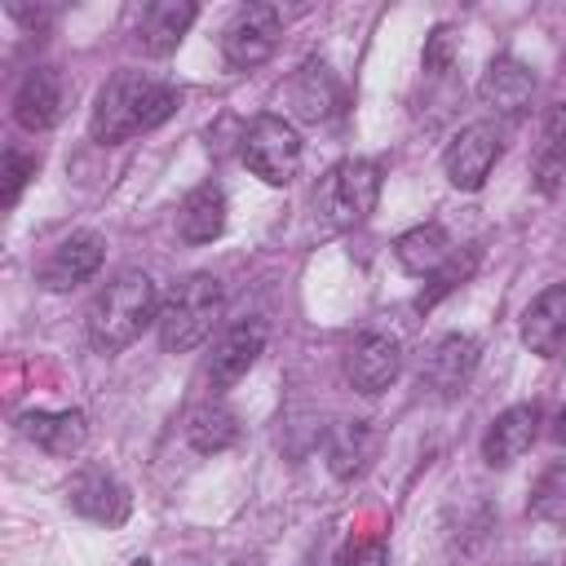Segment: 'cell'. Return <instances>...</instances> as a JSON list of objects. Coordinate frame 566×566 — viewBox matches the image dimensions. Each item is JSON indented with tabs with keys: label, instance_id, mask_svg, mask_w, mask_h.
I'll use <instances>...</instances> for the list:
<instances>
[{
	"label": "cell",
	"instance_id": "4fadbf2b",
	"mask_svg": "<svg viewBox=\"0 0 566 566\" xmlns=\"http://www.w3.org/2000/svg\"><path fill=\"white\" fill-rule=\"evenodd\" d=\"M66 504H71L80 517H88V522L115 526V522L128 517V486H124L111 469L88 464V469H80V473L71 478V486H66Z\"/></svg>",
	"mask_w": 566,
	"mask_h": 566
},
{
	"label": "cell",
	"instance_id": "ba28073f",
	"mask_svg": "<svg viewBox=\"0 0 566 566\" xmlns=\"http://www.w3.org/2000/svg\"><path fill=\"white\" fill-rule=\"evenodd\" d=\"M402 371V340L389 332H363L345 349V380L358 394H380L398 380Z\"/></svg>",
	"mask_w": 566,
	"mask_h": 566
},
{
	"label": "cell",
	"instance_id": "d4e9b609",
	"mask_svg": "<svg viewBox=\"0 0 566 566\" xmlns=\"http://www.w3.org/2000/svg\"><path fill=\"white\" fill-rule=\"evenodd\" d=\"M531 513L557 531H566V469H548L531 491Z\"/></svg>",
	"mask_w": 566,
	"mask_h": 566
},
{
	"label": "cell",
	"instance_id": "5b68a950",
	"mask_svg": "<svg viewBox=\"0 0 566 566\" xmlns=\"http://www.w3.org/2000/svg\"><path fill=\"white\" fill-rule=\"evenodd\" d=\"M243 164L265 186H287L301 168V133L283 115H256L243 133Z\"/></svg>",
	"mask_w": 566,
	"mask_h": 566
},
{
	"label": "cell",
	"instance_id": "44dd1931",
	"mask_svg": "<svg viewBox=\"0 0 566 566\" xmlns=\"http://www.w3.org/2000/svg\"><path fill=\"white\" fill-rule=\"evenodd\" d=\"M226 230V190L217 181H199L177 208V234L186 243H212Z\"/></svg>",
	"mask_w": 566,
	"mask_h": 566
},
{
	"label": "cell",
	"instance_id": "f1b7e54d",
	"mask_svg": "<svg viewBox=\"0 0 566 566\" xmlns=\"http://www.w3.org/2000/svg\"><path fill=\"white\" fill-rule=\"evenodd\" d=\"M345 566H389V548L385 539H363L345 553Z\"/></svg>",
	"mask_w": 566,
	"mask_h": 566
},
{
	"label": "cell",
	"instance_id": "cb8c5ba5",
	"mask_svg": "<svg viewBox=\"0 0 566 566\" xmlns=\"http://www.w3.org/2000/svg\"><path fill=\"white\" fill-rule=\"evenodd\" d=\"M186 442L199 451V455H217L226 447L239 442V420L230 407L221 402H199L190 416H186Z\"/></svg>",
	"mask_w": 566,
	"mask_h": 566
},
{
	"label": "cell",
	"instance_id": "e0dca14e",
	"mask_svg": "<svg viewBox=\"0 0 566 566\" xmlns=\"http://www.w3.org/2000/svg\"><path fill=\"white\" fill-rule=\"evenodd\" d=\"M62 115V75L57 66H31L13 93V119L27 133H44L53 128Z\"/></svg>",
	"mask_w": 566,
	"mask_h": 566
},
{
	"label": "cell",
	"instance_id": "8992f818",
	"mask_svg": "<svg viewBox=\"0 0 566 566\" xmlns=\"http://www.w3.org/2000/svg\"><path fill=\"white\" fill-rule=\"evenodd\" d=\"M279 35H283V13L274 4H243L221 31V53L230 66L252 71L279 49Z\"/></svg>",
	"mask_w": 566,
	"mask_h": 566
},
{
	"label": "cell",
	"instance_id": "52a82bcc",
	"mask_svg": "<svg viewBox=\"0 0 566 566\" xmlns=\"http://www.w3.org/2000/svg\"><path fill=\"white\" fill-rule=\"evenodd\" d=\"M265 340H270L265 318H239V323H230V327L217 336L212 354H208V385H212V389L239 385V380L256 367Z\"/></svg>",
	"mask_w": 566,
	"mask_h": 566
},
{
	"label": "cell",
	"instance_id": "277c9868",
	"mask_svg": "<svg viewBox=\"0 0 566 566\" xmlns=\"http://www.w3.org/2000/svg\"><path fill=\"white\" fill-rule=\"evenodd\" d=\"M376 199H380V164H371V159H340V164H332L327 177L314 190V208L336 230L363 226L376 212Z\"/></svg>",
	"mask_w": 566,
	"mask_h": 566
},
{
	"label": "cell",
	"instance_id": "484cf974",
	"mask_svg": "<svg viewBox=\"0 0 566 566\" xmlns=\"http://www.w3.org/2000/svg\"><path fill=\"white\" fill-rule=\"evenodd\" d=\"M473 265H478V248H464V252H455V256H451V261H447V265L433 274V283L420 292V301H416V305H420V310L438 305L447 292H455V287H460V283L473 274Z\"/></svg>",
	"mask_w": 566,
	"mask_h": 566
},
{
	"label": "cell",
	"instance_id": "7c38bea8",
	"mask_svg": "<svg viewBox=\"0 0 566 566\" xmlns=\"http://www.w3.org/2000/svg\"><path fill=\"white\" fill-rule=\"evenodd\" d=\"M18 429H22L27 442H35L40 451H49L57 460H71V455H80L88 447V416L80 407H62V411L35 407V411H22Z\"/></svg>",
	"mask_w": 566,
	"mask_h": 566
},
{
	"label": "cell",
	"instance_id": "7a4b0ae2",
	"mask_svg": "<svg viewBox=\"0 0 566 566\" xmlns=\"http://www.w3.org/2000/svg\"><path fill=\"white\" fill-rule=\"evenodd\" d=\"M150 323H159V292H155V279L146 270H119L88 305L84 314V327H88V340L93 349L102 354H119L128 349Z\"/></svg>",
	"mask_w": 566,
	"mask_h": 566
},
{
	"label": "cell",
	"instance_id": "ac0fdd59",
	"mask_svg": "<svg viewBox=\"0 0 566 566\" xmlns=\"http://www.w3.org/2000/svg\"><path fill=\"white\" fill-rule=\"evenodd\" d=\"M522 345L539 358H557L566 349V283L544 287L522 314Z\"/></svg>",
	"mask_w": 566,
	"mask_h": 566
},
{
	"label": "cell",
	"instance_id": "8fae6325",
	"mask_svg": "<svg viewBox=\"0 0 566 566\" xmlns=\"http://www.w3.org/2000/svg\"><path fill=\"white\" fill-rule=\"evenodd\" d=\"M478 340L473 336H464V332H447L442 340H433V349L424 354V363H420V380L438 394V398H455L464 385H469V376L478 371Z\"/></svg>",
	"mask_w": 566,
	"mask_h": 566
},
{
	"label": "cell",
	"instance_id": "d6986e66",
	"mask_svg": "<svg viewBox=\"0 0 566 566\" xmlns=\"http://www.w3.org/2000/svg\"><path fill=\"white\" fill-rule=\"evenodd\" d=\"M195 18H199V9L190 0H155V4H146L142 18H137V44H142V53H150V57L172 53L181 44V35L190 31Z\"/></svg>",
	"mask_w": 566,
	"mask_h": 566
},
{
	"label": "cell",
	"instance_id": "4316f807",
	"mask_svg": "<svg viewBox=\"0 0 566 566\" xmlns=\"http://www.w3.org/2000/svg\"><path fill=\"white\" fill-rule=\"evenodd\" d=\"M455 66V31L451 27H433L424 40V71L429 75H447Z\"/></svg>",
	"mask_w": 566,
	"mask_h": 566
},
{
	"label": "cell",
	"instance_id": "2e32d148",
	"mask_svg": "<svg viewBox=\"0 0 566 566\" xmlns=\"http://www.w3.org/2000/svg\"><path fill=\"white\" fill-rule=\"evenodd\" d=\"M535 433H539V407L535 402H513L491 420V429L482 438V460L491 469H504V464H513L531 451Z\"/></svg>",
	"mask_w": 566,
	"mask_h": 566
},
{
	"label": "cell",
	"instance_id": "5bb4252c",
	"mask_svg": "<svg viewBox=\"0 0 566 566\" xmlns=\"http://www.w3.org/2000/svg\"><path fill=\"white\" fill-rule=\"evenodd\" d=\"M478 102L486 111L504 115V119L526 115L531 102H535V75H531V66L517 62V57H495L482 71V80H478Z\"/></svg>",
	"mask_w": 566,
	"mask_h": 566
},
{
	"label": "cell",
	"instance_id": "3957f363",
	"mask_svg": "<svg viewBox=\"0 0 566 566\" xmlns=\"http://www.w3.org/2000/svg\"><path fill=\"white\" fill-rule=\"evenodd\" d=\"M221 283L212 274H186L181 283H172V292L159 301V345L168 354H186L195 345L208 340L212 323L221 318Z\"/></svg>",
	"mask_w": 566,
	"mask_h": 566
},
{
	"label": "cell",
	"instance_id": "6da1fadb",
	"mask_svg": "<svg viewBox=\"0 0 566 566\" xmlns=\"http://www.w3.org/2000/svg\"><path fill=\"white\" fill-rule=\"evenodd\" d=\"M177 106H181V93L168 80H159L150 71H115L97 88V102L88 115V137L102 146L128 142V137L150 133L164 119H172Z\"/></svg>",
	"mask_w": 566,
	"mask_h": 566
},
{
	"label": "cell",
	"instance_id": "7402d4cb",
	"mask_svg": "<svg viewBox=\"0 0 566 566\" xmlns=\"http://www.w3.org/2000/svg\"><path fill=\"white\" fill-rule=\"evenodd\" d=\"M531 181L539 195H557L562 181H566V106H548L544 115V133H539V146H535V159H531Z\"/></svg>",
	"mask_w": 566,
	"mask_h": 566
},
{
	"label": "cell",
	"instance_id": "f546056e",
	"mask_svg": "<svg viewBox=\"0 0 566 566\" xmlns=\"http://www.w3.org/2000/svg\"><path fill=\"white\" fill-rule=\"evenodd\" d=\"M553 442H566V407L553 416Z\"/></svg>",
	"mask_w": 566,
	"mask_h": 566
},
{
	"label": "cell",
	"instance_id": "603a6c76",
	"mask_svg": "<svg viewBox=\"0 0 566 566\" xmlns=\"http://www.w3.org/2000/svg\"><path fill=\"white\" fill-rule=\"evenodd\" d=\"M371 451H376V433H371L367 420H336L327 429V469L336 478L363 473L367 460H371Z\"/></svg>",
	"mask_w": 566,
	"mask_h": 566
},
{
	"label": "cell",
	"instance_id": "30bf717a",
	"mask_svg": "<svg viewBox=\"0 0 566 566\" xmlns=\"http://www.w3.org/2000/svg\"><path fill=\"white\" fill-rule=\"evenodd\" d=\"M102 256H106V239L93 234V230H75V234H66V239L44 256V265H40V287H49V292L75 287V283H84V279H93V274L102 270Z\"/></svg>",
	"mask_w": 566,
	"mask_h": 566
},
{
	"label": "cell",
	"instance_id": "ffe728a7",
	"mask_svg": "<svg viewBox=\"0 0 566 566\" xmlns=\"http://www.w3.org/2000/svg\"><path fill=\"white\" fill-rule=\"evenodd\" d=\"M394 256L407 274H420V279H433L451 256H455V243L451 234L438 226V221H420L411 230H402L394 239Z\"/></svg>",
	"mask_w": 566,
	"mask_h": 566
},
{
	"label": "cell",
	"instance_id": "9a60e30c",
	"mask_svg": "<svg viewBox=\"0 0 566 566\" xmlns=\"http://www.w3.org/2000/svg\"><path fill=\"white\" fill-rule=\"evenodd\" d=\"M287 102H292V115L305 119V124H323L336 115L340 106V80L336 71L323 62V57H305L287 84Z\"/></svg>",
	"mask_w": 566,
	"mask_h": 566
},
{
	"label": "cell",
	"instance_id": "4dcf8cb0",
	"mask_svg": "<svg viewBox=\"0 0 566 566\" xmlns=\"http://www.w3.org/2000/svg\"><path fill=\"white\" fill-rule=\"evenodd\" d=\"M234 566H256V562H234Z\"/></svg>",
	"mask_w": 566,
	"mask_h": 566
},
{
	"label": "cell",
	"instance_id": "9c48e42d",
	"mask_svg": "<svg viewBox=\"0 0 566 566\" xmlns=\"http://www.w3.org/2000/svg\"><path fill=\"white\" fill-rule=\"evenodd\" d=\"M495 159H500V133L491 124H469L451 137V146L442 155V168H447V181L455 190H482Z\"/></svg>",
	"mask_w": 566,
	"mask_h": 566
},
{
	"label": "cell",
	"instance_id": "83f0119b",
	"mask_svg": "<svg viewBox=\"0 0 566 566\" xmlns=\"http://www.w3.org/2000/svg\"><path fill=\"white\" fill-rule=\"evenodd\" d=\"M27 177H35V159L22 155V150H4V190H0V203H4V208L18 203Z\"/></svg>",
	"mask_w": 566,
	"mask_h": 566
}]
</instances>
